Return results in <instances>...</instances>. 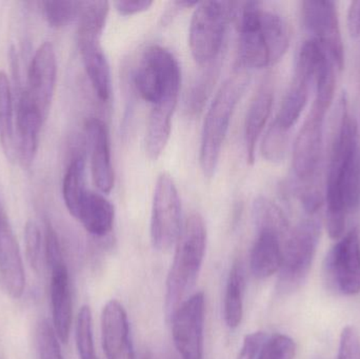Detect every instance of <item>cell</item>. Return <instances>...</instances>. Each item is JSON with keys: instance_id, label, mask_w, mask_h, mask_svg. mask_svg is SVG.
Returning a JSON list of instances; mask_svg holds the SVG:
<instances>
[{"instance_id": "1", "label": "cell", "mask_w": 360, "mask_h": 359, "mask_svg": "<svg viewBox=\"0 0 360 359\" xmlns=\"http://www.w3.org/2000/svg\"><path fill=\"white\" fill-rule=\"evenodd\" d=\"M340 119L330 149L326 181V226L332 240L346 231L349 217L360 202L359 126L349 114L345 97L340 99Z\"/></svg>"}, {"instance_id": "2", "label": "cell", "mask_w": 360, "mask_h": 359, "mask_svg": "<svg viewBox=\"0 0 360 359\" xmlns=\"http://www.w3.org/2000/svg\"><path fill=\"white\" fill-rule=\"evenodd\" d=\"M336 70L330 60L319 70L312 107L294 143L292 168L297 183L298 197L308 215L316 214L323 204L319 177L323 160V126L335 94Z\"/></svg>"}, {"instance_id": "3", "label": "cell", "mask_w": 360, "mask_h": 359, "mask_svg": "<svg viewBox=\"0 0 360 359\" xmlns=\"http://www.w3.org/2000/svg\"><path fill=\"white\" fill-rule=\"evenodd\" d=\"M241 63L264 69L278 63L290 46V29L278 13L264 10L259 2H245L234 8Z\"/></svg>"}, {"instance_id": "4", "label": "cell", "mask_w": 360, "mask_h": 359, "mask_svg": "<svg viewBox=\"0 0 360 359\" xmlns=\"http://www.w3.org/2000/svg\"><path fill=\"white\" fill-rule=\"evenodd\" d=\"M174 259L166 284L165 310L171 320L184 299L192 290L202 267L207 249V228L198 213L184 221L176 242Z\"/></svg>"}, {"instance_id": "5", "label": "cell", "mask_w": 360, "mask_h": 359, "mask_svg": "<svg viewBox=\"0 0 360 359\" xmlns=\"http://www.w3.org/2000/svg\"><path fill=\"white\" fill-rule=\"evenodd\" d=\"M247 86V74L237 72L224 81L207 110L199 151V164L207 178L215 174L231 118Z\"/></svg>"}, {"instance_id": "6", "label": "cell", "mask_w": 360, "mask_h": 359, "mask_svg": "<svg viewBox=\"0 0 360 359\" xmlns=\"http://www.w3.org/2000/svg\"><path fill=\"white\" fill-rule=\"evenodd\" d=\"M321 233V221L315 215H308L291 228L283 242V261L277 280L279 294H292L306 282L316 255Z\"/></svg>"}, {"instance_id": "7", "label": "cell", "mask_w": 360, "mask_h": 359, "mask_svg": "<svg viewBox=\"0 0 360 359\" xmlns=\"http://www.w3.org/2000/svg\"><path fill=\"white\" fill-rule=\"evenodd\" d=\"M328 59L329 56L315 40L309 38L304 42L298 52L289 89L273 122L281 130L289 133L300 119L308 103L311 90L315 86L317 74Z\"/></svg>"}, {"instance_id": "8", "label": "cell", "mask_w": 360, "mask_h": 359, "mask_svg": "<svg viewBox=\"0 0 360 359\" xmlns=\"http://www.w3.org/2000/svg\"><path fill=\"white\" fill-rule=\"evenodd\" d=\"M137 92L152 105L168 97L179 96L181 71L174 55L160 46L143 53L134 74Z\"/></svg>"}, {"instance_id": "9", "label": "cell", "mask_w": 360, "mask_h": 359, "mask_svg": "<svg viewBox=\"0 0 360 359\" xmlns=\"http://www.w3.org/2000/svg\"><path fill=\"white\" fill-rule=\"evenodd\" d=\"M234 8L231 2L197 4L188 29V44L193 58L199 65H210L217 59Z\"/></svg>"}, {"instance_id": "10", "label": "cell", "mask_w": 360, "mask_h": 359, "mask_svg": "<svg viewBox=\"0 0 360 359\" xmlns=\"http://www.w3.org/2000/svg\"><path fill=\"white\" fill-rule=\"evenodd\" d=\"M323 278L328 289L342 296L360 293V234L353 228L342 236L326 256Z\"/></svg>"}, {"instance_id": "11", "label": "cell", "mask_w": 360, "mask_h": 359, "mask_svg": "<svg viewBox=\"0 0 360 359\" xmlns=\"http://www.w3.org/2000/svg\"><path fill=\"white\" fill-rule=\"evenodd\" d=\"M181 202L179 190L168 173H162L154 189L151 216V240L156 250L166 252L181 231Z\"/></svg>"}, {"instance_id": "12", "label": "cell", "mask_w": 360, "mask_h": 359, "mask_svg": "<svg viewBox=\"0 0 360 359\" xmlns=\"http://www.w3.org/2000/svg\"><path fill=\"white\" fill-rule=\"evenodd\" d=\"M302 17L311 39L321 46L336 69H344L345 48L340 31L338 4L334 1H304Z\"/></svg>"}, {"instance_id": "13", "label": "cell", "mask_w": 360, "mask_h": 359, "mask_svg": "<svg viewBox=\"0 0 360 359\" xmlns=\"http://www.w3.org/2000/svg\"><path fill=\"white\" fill-rule=\"evenodd\" d=\"M205 299L202 292L188 297L171 318L172 335L181 359H202Z\"/></svg>"}, {"instance_id": "14", "label": "cell", "mask_w": 360, "mask_h": 359, "mask_svg": "<svg viewBox=\"0 0 360 359\" xmlns=\"http://www.w3.org/2000/svg\"><path fill=\"white\" fill-rule=\"evenodd\" d=\"M57 58L51 42L40 44L32 58L27 74V97L39 110L44 119L48 117L57 81Z\"/></svg>"}, {"instance_id": "15", "label": "cell", "mask_w": 360, "mask_h": 359, "mask_svg": "<svg viewBox=\"0 0 360 359\" xmlns=\"http://www.w3.org/2000/svg\"><path fill=\"white\" fill-rule=\"evenodd\" d=\"M0 280L12 299L22 296L25 288V269L16 236L0 202Z\"/></svg>"}, {"instance_id": "16", "label": "cell", "mask_w": 360, "mask_h": 359, "mask_svg": "<svg viewBox=\"0 0 360 359\" xmlns=\"http://www.w3.org/2000/svg\"><path fill=\"white\" fill-rule=\"evenodd\" d=\"M86 134L93 181L101 193H110L115 183V174L112 164L109 131L103 120L92 117L86 120Z\"/></svg>"}, {"instance_id": "17", "label": "cell", "mask_w": 360, "mask_h": 359, "mask_svg": "<svg viewBox=\"0 0 360 359\" xmlns=\"http://www.w3.org/2000/svg\"><path fill=\"white\" fill-rule=\"evenodd\" d=\"M103 347L108 359H135L126 310L120 301H108L101 314Z\"/></svg>"}, {"instance_id": "18", "label": "cell", "mask_w": 360, "mask_h": 359, "mask_svg": "<svg viewBox=\"0 0 360 359\" xmlns=\"http://www.w3.org/2000/svg\"><path fill=\"white\" fill-rule=\"evenodd\" d=\"M44 120L23 90L16 111V160L22 168L29 169L35 159Z\"/></svg>"}, {"instance_id": "19", "label": "cell", "mask_w": 360, "mask_h": 359, "mask_svg": "<svg viewBox=\"0 0 360 359\" xmlns=\"http://www.w3.org/2000/svg\"><path fill=\"white\" fill-rule=\"evenodd\" d=\"M51 272L50 299L52 308L53 329L59 341L65 344L71 332L72 308L70 276L65 261L49 266Z\"/></svg>"}, {"instance_id": "20", "label": "cell", "mask_w": 360, "mask_h": 359, "mask_svg": "<svg viewBox=\"0 0 360 359\" xmlns=\"http://www.w3.org/2000/svg\"><path fill=\"white\" fill-rule=\"evenodd\" d=\"M78 48L91 84L101 100L107 101L111 95V70L101 36L77 35Z\"/></svg>"}, {"instance_id": "21", "label": "cell", "mask_w": 360, "mask_h": 359, "mask_svg": "<svg viewBox=\"0 0 360 359\" xmlns=\"http://www.w3.org/2000/svg\"><path fill=\"white\" fill-rule=\"evenodd\" d=\"M285 238L272 231H258L250 255V269L254 278L266 280L278 273L283 261Z\"/></svg>"}, {"instance_id": "22", "label": "cell", "mask_w": 360, "mask_h": 359, "mask_svg": "<svg viewBox=\"0 0 360 359\" xmlns=\"http://www.w3.org/2000/svg\"><path fill=\"white\" fill-rule=\"evenodd\" d=\"M177 99L179 96L168 97L152 107L146 132V152L150 159L158 160L170 141Z\"/></svg>"}, {"instance_id": "23", "label": "cell", "mask_w": 360, "mask_h": 359, "mask_svg": "<svg viewBox=\"0 0 360 359\" xmlns=\"http://www.w3.org/2000/svg\"><path fill=\"white\" fill-rule=\"evenodd\" d=\"M274 91L270 81L264 82L252 99L245 122V143L247 160L253 164L256 145L272 111Z\"/></svg>"}, {"instance_id": "24", "label": "cell", "mask_w": 360, "mask_h": 359, "mask_svg": "<svg viewBox=\"0 0 360 359\" xmlns=\"http://www.w3.org/2000/svg\"><path fill=\"white\" fill-rule=\"evenodd\" d=\"M74 218L77 219L89 233L103 237L112 231L115 209L103 194L88 190Z\"/></svg>"}, {"instance_id": "25", "label": "cell", "mask_w": 360, "mask_h": 359, "mask_svg": "<svg viewBox=\"0 0 360 359\" xmlns=\"http://www.w3.org/2000/svg\"><path fill=\"white\" fill-rule=\"evenodd\" d=\"M0 145L6 159L16 160V120L12 86L6 72L0 71Z\"/></svg>"}, {"instance_id": "26", "label": "cell", "mask_w": 360, "mask_h": 359, "mask_svg": "<svg viewBox=\"0 0 360 359\" xmlns=\"http://www.w3.org/2000/svg\"><path fill=\"white\" fill-rule=\"evenodd\" d=\"M243 290L245 273L241 263L236 261L231 268L224 292V322L230 329H236L243 320Z\"/></svg>"}, {"instance_id": "27", "label": "cell", "mask_w": 360, "mask_h": 359, "mask_svg": "<svg viewBox=\"0 0 360 359\" xmlns=\"http://www.w3.org/2000/svg\"><path fill=\"white\" fill-rule=\"evenodd\" d=\"M86 164L84 157L76 156L70 162L63 183V196L65 207L72 216H75L80 202L88 189L86 188Z\"/></svg>"}, {"instance_id": "28", "label": "cell", "mask_w": 360, "mask_h": 359, "mask_svg": "<svg viewBox=\"0 0 360 359\" xmlns=\"http://www.w3.org/2000/svg\"><path fill=\"white\" fill-rule=\"evenodd\" d=\"M253 218L258 231H272L287 237L291 227L283 211L269 198L259 196L253 204Z\"/></svg>"}, {"instance_id": "29", "label": "cell", "mask_w": 360, "mask_h": 359, "mask_svg": "<svg viewBox=\"0 0 360 359\" xmlns=\"http://www.w3.org/2000/svg\"><path fill=\"white\" fill-rule=\"evenodd\" d=\"M82 1H59L46 0L41 2L42 14L52 27H63L79 17L84 8Z\"/></svg>"}, {"instance_id": "30", "label": "cell", "mask_w": 360, "mask_h": 359, "mask_svg": "<svg viewBox=\"0 0 360 359\" xmlns=\"http://www.w3.org/2000/svg\"><path fill=\"white\" fill-rule=\"evenodd\" d=\"M75 337L79 359H97L93 341L92 312L89 306H84L78 313Z\"/></svg>"}, {"instance_id": "31", "label": "cell", "mask_w": 360, "mask_h": 359, "mask_svg": "<svg viewBox=\"0 0 360 359\" xmlns=\"http://www.w3.org/2000/svg\"><path fill=\"white\" fill-rule=\"evenodd\" d=\"M209 67L207 71L200 75L194 86L191 89L190 94H188V110L191 113H198L205 105V100L207 99L210 93H211L212 88L215 84L216 78L218 77V67L219 65L213 61L210 63Z\"/></svg>"}, {"instance_id": "32", "label": "cell", "mask_w": 360, "mask_h": 359, "mask_svg": "<svg viewBox=\"0 0 360 359\" xmlns=\"http://www.w3.org/2000/svg\"><path fill=\"white\" fill-rule=\"evenodd\" d=\"M289 133L281 130L274 124H271L270 128L266 131V136L262 145V156L268 162L277 164L283 162L287 151L288 139Z\"/></svg>"}, {"instance_id": "33", "label": "cell", "mask_w": 360, "mask_h": 359, "mask_svg": "<svg viewBox=\"0 0 360 359\" xmlns=\"http://www.w3.org/2000/svg\"><path fill=\"white\" fill-rule=\"evenodd\" d=\"M296 355L295 341L285 334L269 337L258 359H294Z\"/></svg>"}, {"instance_id": "34", "label": "cell", "mask_w": 360, "mask_h": 359, "mask_svg": "<svg viewBox=\"0 0 360 359\" xmlns=\"http://www.w3.org/2000/svg\"><path fill=\"white\" fill-rule=\"evenodd\" d=\"M37 352L39 359H63L58 337L46 320L42 322L38 328Z\"/></svg>"}, {"instance_id": "35", "label": "cell", "mask_w": 360, "mask_h": 359, "mask_svg": "<svg viewBox=\"0 0 360 359\" xmlns=\"http://www.w3.org/2000/svg\"><path fill=\"white\" fill-rule=\"evenodd\" d=\"M25 255L33 269L38 270L41 259L42 237L34 221H27L25 228Z\"/></svg>"}, {"instance_id": "36", "label": "cell", "mask_w": 360, "mask_h": 359, "mask_svg": "<svg viewBox=\"0 0 360 359\" xmlns=\"http://www.w3.org/2000/svg\"><path fill=\"white\" fill-rule=\"evenodd\" d=\"M338 359H360L359 335L354 327L348 326L342 330Z\"/></svg>"}, {"instance_id": "37", "label": "cell", "mask_w": 360, "mask_h": 359, "mask_svg": "<svg viewBox=\"0 0 360 359\" xmlns=\"http://www.w3.org/2000/svg\"><path fill=\"white\" fill-rule=\"evenodd\" d=\"M268 339V334L264 332H253L247 335L243 339L237 359H258Z\"/></svg>"}, {"instance_id": "38", "label": "cell", "mask_w": 360, "mask_h": 359, "mask_svg": "<svg viewBox=\"0 0 360 359\" xmlns=\"http://www.w3.org/2000/svg\"><path fill=\"white\" fill-rule=\"evenodd\" d=\"M153 2L150 0H126V1L114 2L116 11L120 15L124 16H130V15L137 14V13L145 12L151 8Z\"/></svg>"}, {"instance_id": "39", "label": "cell", "mask_w": 360, "mask_h": 359, "mask_svg": "<svg viewBox=\"0 0 360 359\" xmlns=\"http://www.w3.org/2000/svg\"><path fill=\"white\" fill-rule=\"evenodd\" d=\"M348 29L352 37L360 35V1H352L348 10Z\"/></svg>"}, {"instance_id": "40", "label": "cell", "mask_w": 360, "mask_h": 359, "mask_svg": "<svg viewBox=\"0 0 360 359\" xmlns=\"http://www.w3.org/2000/svg\"><path fill=\"white\" fill-rule=\"evenodd\" d=\"M143 359H181L179 355L171 353L169 351L149 352L146 354Z\"/></svg>"}]
</instances>
